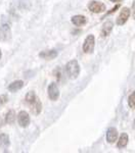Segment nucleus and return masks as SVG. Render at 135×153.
Masks as SVG:
<instances>
[{
	"mask_svg": "<svg viewBox=\"0 0 135 153\" xmlns=\"http://www.w3.org/2000/svg\"><path fill=\"white\" fill-rule=\"evenodd\" d=\"M118 140V131L116 128H110L107 131V141L109 143H115Z\"/></svg>",
	"mask_w": 135,
	"mask_h": 153,
	"instance_id": "1a4fd4ad",
	"label": "nucleus"
},
{
	"mask_svg": "<svg viewBox=\"0 0 135 153\" xmlns=\"http://www.w3.org/2000/svg\"><path fill=\"white\" fill-rule=\"evenodd\" d=\"M24 87V82L23 81H14L11 84H9L8 86V91L9 92H16V91L21 90Z\"/></svg>",
	"mask_w": 135,
	"mask_h": 153,
	"instance_id": "4468645a",
	"label": "nucleus"
},
{
	"mask_svg": "<svg viewBox=\"0 0 135 153\" xmlns=\"http://www.w3.org/2000/svg\"><path fill=\"white\" fill-rule=\"evenodd\" d=\"M8 101V97L6 95H0V107L3 106Z\"/></svg>",
	"mask_w": 135,
	"mask_h": 153,
	"instance_id": "a211bd4d",
	"label": "nucleus"
},
{
	"mask_svg": "<svg viewBox=\"0 0 135 153\" xmlns=\"http://www.w3.org/2000/svg\"><path fill=\"white\" fill-rule=\"evenodd\" d=\"M66 71H67V75L69 76L70 79H72V80L77 79L80 74V66L78 61L76 59L69 61L67 65H66Z\"/></svg>",
	"mask_w": 135,
	"mask_h": 153,
	"instance_id": "f03ea898",
	"label": "nucleus"
},
{
	"mask_svg": "<svg viewBox=\"0 0 135 153\" xmlns=\"http://www.w3.org/2000/svg\"><path fill=\"white\" fill-rule=\"evenodd\" d=\"M113 27H114V24H113L110 21L104 23V27H102V29H101V33H100V34H101V37L109 36L110 34V32L113 31Z\"/></svg>",
	"mask_w": 135,
	"mask_h": 153,
	"instance_id": "ddd939ff",
	"label": "nucleus"
},
{
	"mask_svg": "<svg viewBox=\"0 0 135 153\" xmlns=\"http://www.w3.org/2000/svg\"><path fill=\"white\" fill-rule=\"evenodd\" d=\"M118 8H119V5H116V6H115V7H114V8H112V9H110V11H109V12H107V14L112 13V12H115V11H116V10H117V9H118Z\"/></svg>",
	"mask_w": 135,
	"mask_h": 153,
	"instance_id": "aec40b11",
	"label": "nucleus"
},
{
	"mask_svg": "<svg viewBox=\"0 0 135 153\" xmlns=\"http://www.w3.org/2000/svg\"><path fill=\"white\" fill-rule=\"evenodd\" d=\"M95 46V38L93 35H88L83 43V51L85 53H92Z\"/></svg>",
	"mask_w": 135,
	"mask_h": 153,
	"instance_id": "20e7f679",
	"label": "nucleus"
},
{
	"mask_svg": "<svg viewBox=\"0 0 135 153\" xmlns=\"http://www.w3.org/2000/svg\"><path fill=\"white\" fill-rule=\"evenodd\" d=\"M11 39V30L8 24H3L0 26V41L8 42Z\"/></svg>",
	"mask_w": 135,
	"mask_h": 153,
	"instance_id": "7ed1b4c3",
	"label": "nucleus"
},
{
	"mask_svg": "<svg viewBox=\"0 0 135 153\" xmlns=\"http://www.w3.org/2000/svg\"><path fill=\"white\" fill-rule=\"evenodd\" d=\"M25 101H26V104L30 107L33 114L38 115L41 112V110H42V103H41L40 99L37 97L33 91H30V92L27 93L26 97H25Z\"/></svg>",
	"mask_w": 135,
	"mask_h": 153,
	"instance_id": "f257e3e1",
	"label": "nucleus"
},
{
	"mask_svg": "<svg viewBox=\"0 0 135 153\" xmlns=\"http://www.w3.org/2000/svg\"><path fill=\"white\" fill-rule=\"evenodd\" d=\"M130 13H131V10L128 8V7H123L119 13V16L117 19V25L118 26H123L127 21H128Z\"/></svg>",
	"mask_w": 135,
	"mask_h": 153,
	"instance_id": "423d86ee",
	"label": "nucleus"
},
{
	"mask_svg": "<svg viewBox=\"0 0 135 153\" xmlns=\"http://www.w3.org/2000/svg\"><path fill=\"white\" fill-rule=\"evenodd\" d=\"M132 16H133V19H135V1H133V4H132Z\"/></svg>",
	"mask_w": 135,
	"mask_h": 153,
	"instance_id": "6ab92c4d",
	"label": "nucleus"
},
{
	"mask_svg": "<svg viewBox=\"0 0 135 153\" xmlns=\"http://www.w3.org/2000/svg\"><path fill=\"white\" fill-rule=\"evenodd\" d=\"M47 92H48L49 98H50V100H52V101H56L58 99V97H60V90H58V87L55 83L49 84Z\"/></svg>",
	"mask_w": 135,
	"mask_h": 153,
	"instance_id": "0eeeda50",
	"label": "nucleus"
},
{
	"mask_svg": "<svg viewBox=\"0 0 135 153\" xmlns=\"http://www.w3.org/2000/svg\"><path fill=\"white\" fill-rule=\"evenodd\" d=\"M2 57V53H1V49H0V59Z\"/></svg>",
	"mask_w": 135,
	"mask_h": 153,
	"instance_id": "4be33fe9",
	"label": "nucleus"
},
{
	"mask_svg": "<svg viewBox=\"0 0 135 153\" xmlns=\"http://www.w3.org/2000/svg\"><path fill=\"white\" fill-rule=\"evenodd\" d=\"M57 56V51L56 50H48V51H42L39 53V57L43 59H47V60H51V59L55 58Z\"/></svg>",
	"mask_w": 135,
	"mask_h": 153,
	"instance_id": "9d476101",
	"label": "nucleus"
},
{
	"mask_svg": "<svg viewBox=\"0 0 135 153\" xmlns=\"http://www.w3.org/2000/svg\"><path fill=\"white\" fill-rule=\"evenodd\" d=\"M9 144H10V142H9L8 135L6 134L0 135V148L1 149H6V148H8Z\"/></svg>",
	"mask_w": 135,
	"mask_h": 153,
	"instance_id": "2eb2a0df",
	"label": "nucleus"
},
{
	"mask_svg": "<svg viewBox=\"0 0 135 153\" xmlns=\"http://www.w3.org/2000/svg\"><path fill=\"white\" fill-rule=\"evenodd\" d=\"M14 122H16V112H14V110L10 109L8 112L6 113L5 123H6V124H8V125H12Z\"/></svg>",
	"mask_w": 135,
	"mask_h": 153,
	"instance_id": "dca6fc26",
	"label": "nucleus"
},
{
	"mask_svg": "<svg viewBox=\"0 0 135 153\" xmlns=\"http://www.w3.org/2000/svg\"><path fill=\"white\" fill-rule=\"evenodd\" d=\"M18 122L19 125L21 126L22 128H27L29 125H30V115L27 111L25 110H22L19 111V115H18Z\"/></svg>",
	"mask_w": 135,
	"mask_h": 153,
	"instance_id": "6e6552de",
	"label": "nucleus"
},
{
	"mask_svg": "<svg viewBox=\"0 0 135 153\" xmlns=\"http://www.w3.org/2000/svg\"><path fill=\"white\" fill-rule=\"evenodd\" d=\"M110 1H112V2H117V3H118V2H122L123 0H110Z\"/></svg>",
	"mask_w": 135,
	"mask_h": 153,
	"instance_id": "412c9836",
	"label": "nucleus"
},
{
	"mask_svg": "<svg viewBox=\"0 0 135 153\" xmlns=\"http://www.w3.org/2000/svg\"><path fill=\"white\" fill-rule=\"evenodd\" d=\"M105 5L102 2L99 1H90L88 3V9L93 13H100V12H104L105 10Z\"/></svg>",
	"mask_w": 135,
	"mask_h": 153,
	"instance_id": "39448f33",
	"label": "nucleus"
},
{
	"mask_svg": "<svg viewBox=\"0 0 135 153\" xmlns=\"http://www.w3.org/2000/svg\"><path fill=\"white\" fill-rule=\"evenodd\" d=\"M71 21H72V23L77 27L84 26V25H86V23H87V19H86L84 16H74Z\"/></svg>",
	"mask_w": 135,
	"mask_h": 153,
	"instance_id": "f8f14e48",
	"label": "nucleus"
},
{
	"mask_svg": "<svg viewBox=\"0 0 135 153\" xmlns=\"http://www.w3.org/2000/svg\"><path fill=\"white\" fill-rule=\"evenodd\" d=\"M128 141H129L128 135H127L126 133H123L119 138V141H118V143H117V147L119 148V149H123V148H125L127 146Z\"/></svg>",
	"mask_w": 135,
	"mask_h": 153,
	"instance_id": "9b49d317",
	"label": "nucleus"
},
{
	"mask_svg": "<svg viewBox=\"0 0 135 153\" xmlns=\"http://www.w3.org/2000/svg\"><path fill=\"white\" fill-rule=\"evenodd\" d=\"M128 105L130 108L132 109H135V91L131 93L128 97Z\"/></svg>",
	"mask_w": 135,
	"mask_h": 153,
	"instance_id": "f3484780",
	"label": "nucleus"
}]
</instances>
